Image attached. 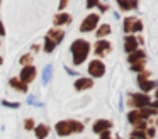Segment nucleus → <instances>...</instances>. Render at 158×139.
<instances>
[{"label": "nucleus", "mask_w": 158, "mask_h": 139, "mask_svg": "<svg viewBox=\"0 0 158 139\" xmlns=\"http://www.w3.org/2000/svg\"><path fill=\"white\" fill-rule=\"evenodd\" d=\"M70 51H72V58H73V64L75 66H80L83 61L87 59L90 53V43L85 39H75L70 46Z\"/></svg>", "instance_id": "nucleus-1"}, {"label": "nucleus", "mask_w": 158, "mask_h": 139, "mask_svg": "<svg viewBox=\"0 0 158 139\" xmlns=\"http://www.w3.org/2000/svg\"><path fill=\"white\" fill-rule=\"evenodd\" d=\"M127 104H129L131 107L143 108V107H150L151 105V98H150V95H146V93H131Z\"/></svg>", "instance_id": "nucleus-2"}, {"label": "nucleus", "mask_w": 158, "mask_h": 139, "mask_svg": "<svg viewBox=\"0 0 158 139\" xmlns=\"http://www.w3.org/2000/svg\"><path fill=\"white\" fill-rule=\"evenodd\" d=\"M99 20H100L99 14H90V15H87L82 20V24H80V32H90V31L97 29Z\"/></svg>", "instance_id": "nucleus-3"}, {"label": "nucleus", "mask_w": 158, "mask_h": 139, "mask_svg": "<svg viewBox=\"0 0 158 139\" xmlns=\"http://www.w3.org/2000/svg\"><path fill=\"white\" fill-rule=\"evenodd\" d=\"M36 75H38L36 66H34V64H27V66H22L21 73H19V80H21L22 83L29 85V83H32V81H34Z\"/></svg>", "instance_id": "nucleus-4"}, {"label": "nucleus", "mask_w": 158, "mask_h": 139, "mask_svg": "<svg viewBox=\"0 0 158 139\" xmlns=\"http://www.w3.org/2000/svg\"><path fill=\"white\" fill-rule=\"evenodd\" d=\"M89 75L90 78H100L106 75V64L100 59H92L89 63Z\"/></svg>", "instance_id": "nucleus-5"}, {"label": "nucleus", "mask_w": 158, "mask_h": 139, "mask_svg": "<svg viewBox=\"0 0 158 139\" xmlns=\"http://www.w3.org/2000/svg\"><path fill=\"white\" fill-rule=\"evenodd\" d=\"M55 132L60 136V137H66V136L73 134V132H72V119H68V121H60V122H56Z\"/></svg>", "instance_id": "nucleus-6"}, {"label": "nucleus", "mask_w": 158, "mask_h": 139, "mask_svg": "<svg viewBox=\"0 0 158 139\" xmlns=\"http://www.w3.org/2000/svg\"><path fill=\"white\" fill-rule=\"evenodd\" d=\"M73 87H75V90L82 92V90H89V88L94 87V78H87V76H80L75 80V83H73Z\"/></svg>", "instance_id": "nucleus-7"}, {"label": "nucleus", "mask_w": 158, "mask_h": 139, "mask_svg": "<svg viewBox=\"0 0 158 139\" xmlns=\"http://www.w3.org/2000/svg\"><path fill=\"white\" fill-rule=\"evenodd\" d=\"M94 51H95L97 56H106L107 53H110V43L106 39H99L94 46Z\"/></svg>", "instance_id": "nucleus-8"}, {"label": "nucleus", "mask_w": 158, "mask_h": 139, "mask_svg": "<svg viewBox=\"0 0 158 139\" xmlns=\"http://www.w3.org/2000/svg\"><path fill=\"white\" fill-rule=\"evenodd\" d=\"M110 127H112V122L110 121H107V119H99V121L94 122L92 131L95 132V134H100V132H104V131H110Z\"/></svg>", "instance_id": "nucleus-9"}, {"label": "nucleus", "mask_w": 158, "mask_h": 139, "mask_svg": "<svg viewBox=\"0 0 158 139\" xmlns=\"http://www.w3.org/2000/svg\"><path fill=\"white\" fill-rule=\"evenodd\" d=\"M32 131H34L36 139H46L49 136V132H51V127L48 124H36V127Z\"/></svg>", "instance_id": "nucleus-10"}, {"label": "nucleus", "mask_w": 158, "mask_h": 139, "mask_svg": "<svg viewBox=\"0 0 158 139\" xmlns=\"http://www.w3.org/2000/svg\"><path fill=\"white\" fill-rule=\"evenodd\" d=\"M46 37H49V39L55 41L56 44H60L63 39H65V31L60 29V27H53V29L48 31V36H46Z\"/></svg>", "instance_id": "nucleus-11"}, {"label": "nucleus", "mask_w": 158, "mask_h": 139, "mask_svg": "<svg viewBox=\"0 0 158 139\" xmlns=\"http://www.w3.org/2000/svg\"><path fill=\"white\" fill-rule=\"evenodd\" d=\"M138 49V39L133 36V34H127L124 37V51L126 53H133V51Z\"/></svg>", "instance_id": "nucleus-12"}, {"label": "nucleus", "mask_w": 158, "mask_h": 139, "mask_svg": "<svg viewBox=\"0 0 158 139\" xmlns=\"http://www.w3.org/2000/svg\"><path fill=\"white\" fill-rule=\"evenodd\" d=\"M72 22V15L66 12H61V14H56L55 19H53V24H55V27H60V26H68V24Z\"/></svg>", "instance_id": "nucleus-13"}, {"label": "nucleus", "mask_w": 158, "mask_h": 139, "mask_svg": "<svg viewBox=\"0 0 158 139\" xmlns=\"http://www.w3.org/2000/svg\"><path fill=\"white\" fill-rule=\"evenodd\" d=\"M9 85H10L12 88H15L17 92H22V93H26V92H27V85L22 83V81L19 80V76H12L10 80H9Z\"/></svg>", "instance_id": "nucleus-14"}, {"label": "nucleus", "mask_w": 158, "mask_h": 139, "mask_svg": "<svg viewBox=\"0 0 158 139\" xmlns=\"http://www.w3.org/2000/svg\"><path fill=\"white\" fill-rule=\"evenodd\" d=\"M144 56H146V54H144L143 49H136V51H133V53H129V56H127V61L133 64V63H136V61H143Z\"/></svg>", "instance_id": "nucleus-15"}, {"label": "nucleus", "mask_w": 158, "mask_h": 139, "mask_svg": "<svg viewBox=\"0 0 158 139\" xmlns=\"http://www.w3.org/2000/svg\"><path fill=\"white\" fill-rule=\"evenodd\" d=\"M51 78H53V64H46L44 70H43V76H41L43 85H48L51 81Z\"/></svg>", "instance_id": "nucleus-16"}, {"label": "nucleus", "mask_w": 158, "mask_h": 139, "mask_svg": "<svg viewBox=\"0 0 158 139\" xmlns=\"http://www.w3.org/2000/svg\"><path fill=\"white\" fill-rule=\"evenodd\" d=\"M117 5H119L121 10H133L136 9L138 2L136 0H117Z\"/></svg>", "instance_id": "nucleus-17"}, {"label": "nucleus", "mask_w": 158, "mask_h": 139, "mask_svg": "<svg viewBox=\"0 0 158 139\" xmlns=\"http://www.w3.org/2000/svg\"><path fill=\"white\" fill-rule=\"evenodd\" d=\"M109 34H110V26H109V24H102L100 27H97L95 36L99 37V39H104V37L109 36Z\"/></svg>", "instance_id": "nucleus-18"}, {"label": "nucleus", "mask_w": 158, "mask_h": 139, "mask_svg": "<svg viewBox=\"0 0 158 139\" xmlns=\"http://www.w3.org/2000/svg\"><path fill=\"white\" fill-rule=\"evenodd\" d=\"M143 119H141V115H139V110H131V112H127V122L129 124H133V125H136L138 122H141Z\"/></svg>", "instance_id": "nucleus-19"}, {"label": "nucleus", "mask_w": 158, "mask_h": 139, "mask_svg": "<svg viewBox=\"0 0 158 139\" xmlns=\"http://www.w3.org/2000/svg\"><path fill=\"white\" fill-rule=\"evenodd\" d=\"M139 83V88L143 90V93H148L150 90H153L155 87H156V83L155 81H150V80H141V81H138Z\"/></svg>", "instance_id": "nucleus-20"}, {"label": "nucleus", "mask_w": 158, "mask_h": 139, "mask_svg": "<svg viewBox=\"0 0 158 139\" xmlns=\"http://www.w3.org/2000/svg\"><path fill=\"white\" fill-rule=\"evenodd\" d=\"M55 47H56V43H55V41H51L49 37H44V46H43V49H44V53L51 54L53 51H55Z\"/></svg>", "instance_id": "nucleus-21"}, {"label": "nucleus", "mask_w": 158, "mask_h": 139, "mask_svg": "<svg viewBox=\"0 0 158 139\" xmlns=\"http://www.w3.org/2000/svg\"><path fill=\"white\" fill-rule=\"evenodd\" d=\"M83 129H85L83 122H80V121H72V132H73V134H82Z\"/></svg>", "instance_id": "nucleus-22"}, {"label": "nucleus", "mask_w": 158, "mask_h": 139, "mask_svg": "<svg viewBox=\"0 0 158 139\" xmlns=\"http://www.w3.org/2000/svg\"><path fill=\"white\" fill-rule=\"evenodd\" d=\"M32 61H34L32 53H27V54H22L21 59H19V63H21L22 66H27V64H32Z\"/></svg>", "instance_id": "nucleus-23"}, {"label": "nucleus", "mask_w": 158, "mask_h": 139, "mask_svg": "<svg viewBox=\"0 0 158 139\" xmlns=\"http://www.w3.org/2000/svg\"><path fill=\"white\" fill-rule=\"evenodd\" d=\"M36 127V121L32 117H26L24 119V129L26 131H32V129Z\"/></svg>", "instance_id": "nucleus-24"}, {"label": "nucleus", "mask_w": 158, "mask_h": 139, "mask_svg": "<svg viewBox=\"0 0 158 139\" xmlns=\"http://www.w3.org/2000/svg\"><path fill=\"white\" fill-rule=\"evenodd\" d=\"M133 22H134V17H126V19H124V32L126 34H131Z\"/></svg>", "instance_id": "nucleus-25"}, {"label": "nucleus", "mask_w": 158, "mask_h": 139, "mask_svg": "<svg viewBox=\"0 0 158 139\" xmlns=\"http://www.w3.org/2000/svg\"><path fill=\"white\" fill-rule=\"evenodd\" d=\"M141 29H143V22H141V20H138V19H134L133 27H131V32H139Z\"/></svg>", "instance_id": "nucleus-26"}, {"label": "nucleus", "mask_w": 158, "mask_h": 139, "mask_svg": "<svg viewBox=\"0 0 158 139\" xmlns=\"http://www.w3.org/2000/svg\"><path fill=\"white\" fill-rule=\"evenodd\" d=\"M27 104L29 105H36V107H43V104L38 100V97H34V95H29L27 97Z\"/></svg>", "instance_id": "nucleus-27"}, {"label": "nucleus", "mask_w": 158, "mask_h": 139, "mask_svg": "<svg viewBox=\"0 0 158 139\" xmlns=\"http://www.w3.org/2000/svg\"><path fill=\"white\" fill-rule=\"evenodd\" d=\"M143 68H144V61H136V63H133L131 64V70L133 71H143Z\"/></svg>", "instance_id": "nucleus-28"}, {"label": "nucleus", "mask_w": 158, "mask_h": 139, "mask_svg": "<svg viewBox=\"0 0 158 139\" xmlns=\"http://www.w3.org/2000/svg\"><path fill=\"white\" fill-rule=\"evenodd\" d=\"M0 104L4 105V107H9V108H19V107H21L19 102H7V100H4V102H0Z\"/></svg>", "instance_id": "nucleus-29"}, {"label": "nucleus", "mask_w": 158, "mask_h": 139, "mask_svg": "<svg viewBox=\"0 0 158 139\" xmlns=\"http://www.w3.org/2000/svg\"><path fill=\"white\" fill-rule=\"evenodd\" d=\"M99 5V0H87V9H94Z\"/></svg>", "instance_id": "nucleus-30"}, {"label": "nucleus", "mask_w": 158, "mask_h": 139, "mask_svg": "<svg viewBox=\"0 0 158 139\" xmlns=\"http://www.w3.org/2000/svg\"><path fill=\"white\" fill-rule=\"evenodd\" d=\"M65 71H66V73H68V75H70V76H77V75H80V73H78V71H75V70H72V68H70V66H65Z\"/></svg>", "instance_id": "nucleus-31"}, {"label": "nucleus", "mask_w": 158, "mask_h": 139, "mask_svg": "<svg viewBox=\"0 0 158 139\" xmlns=\"http://www.w3.org/2000/svg\"><path fill=\"white\" fill-rule=\"evenodd\" d=\"M99 139H110V131H104L99 134Z\"/></svg>", "instance_id": "nucleus-32"}, {"label": "nucleus", "mask_w": 158, "mask_h": 139, "mask_svg": "<svg viewBox=\"0 0 158 139\" xmlns=\"http://www.w3.org/2000/svg\"><path fill=\"white\" fill-rule=\"evenodd\" d=\"M0 36H5V27L2 24V20H0Z\"/></svg>", "instance_id": "nucleus-33"}, {"label": "nucleus", "mask_w": 158, "mask_h": 139, "mask_svg": "<svg viewBox=\"0 0 158 139\" xmlns=\"http://www.w3.org/2000/svg\"><path fill=\"white\" fill-rule=\"evenodd\" d=\"M66 7V0H60V10H63Z\"/></svg>", "instance_id": "nucleus-34"}, {"label": "nucleus", "mask_w": 158, "mask_h": 139, "mask_svg": "<svg viewBox=\"0 0 158 139\" xmlns=\"http://www.w3.org/2000/svg\"><path fill=\"white\" fill-rule=\"evenodd\" d=\"M97 7H99V9H100V12H106V10H107V5H104V3H102V5H100V3H99V5H97Z\"/></svg>", "instance_id": "nucleus-35"}, {"label": "nucleus", "mask_w": 158, "mask_h": 139, "mask_svg": "<svg viewBox=\"0 0 158 139\" xmlns=\"http://www.w3.org/2000/svg\"><path fill=\"white\" fill-rule=\"evenodd\" d=\"M2 63H4V58H0V64H2Z\"/></svg>", "instance_id": "nucleus-36"}, {"label": "nucleus", "mask_w": 158, "mask_h": 139, "mask_svg": "<svg viewBox=\"0 0 158 139\" xmlns=\"http://www.w3.org/2000/svg\"><path fill=\"white\" fill-rule=\"evenodd\" d=\"M156 98H158V90H156Z\"/></svg>", "instance_id": "nucleus-37"}, {"label": "nucleus", "mask_w": 158, "mask_h": 139, "mask_svg": "<svg viewBox=\"0 0 158 139\" xmlns=\"http://www.w3.org/2000/svg\"><path fill=\"white\" fill-rule=\"evenodd\" d=\"M131 139H138V137H131Z\"/></svg>", "instance_id": "nucleus-38"}]
</instances>
